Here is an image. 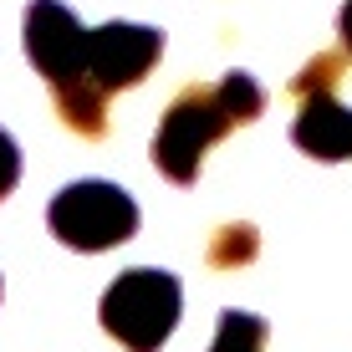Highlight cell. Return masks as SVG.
<instances>
[{"label":"cell","mask_w":352,"mask_h":352,"mask_svg":"<svg viewBox=\"0 0 352 352\" xmlns=\"http://www.w3.org/2000/svg\"><path fill=\"white\" fill-rule=\"evenodd\" d=\"M179 281L153 265H133L102 291V332L118 337L128 352H159L179 327Z\"/></svg>","instance_id":"cell-2"},{"label":"cell","mask_w":352,"mask_h":352,"mask_svg":"<svg viewBox=\"0 0 352 352\" xmlns=\"http://www.w3.org/2000/svg\"><path fill=\"white\" fill-rule=\"evenodd\" d=\"M337 77H342V56H337V52H322V56H311V62H307V72H296V77H291V92H296V97L332 92Z\"/></svg>","instance_id":"cell-9"},{"label":"cell","mask_w":352,"mask_h":352,"mask_svg":"<svg viewBox=\"0 0 352 352\" xmlns=\"http://www.w3.org/2000/svg\"><path fill=\"white\" fill-rule=\"evenodd\" d=\"M256 250H261L256 225H225V230H214V240H210V265H220V271H230V265H250Z\"/></svg>","instance_id":"cell-8"},{"label":"cell","mask_w":352,"mask_h":352,"mask_svg":"<svg viewBox=\"0 0 352 352\" xmlns=\"http://www.w3.org/2000/svg\"><path fill=\"white\" fill-rule=\"evenodd\" d=\"M46 225H52V235L62 240V245L92 256V250H113V245H123V240H133V230H138V204L118 184H107V179H77V184H67L52 199Z\"/></svg>","instance_id":"cell-3"},{"label":"cell","mask_w":352,"mask_h":352,"mask_svg":"<svg viewBox=\"0 0 352 352\" xmlns=\"http://www.w3.org/2000/svg\"><path fill=\"white\" fill-rule=\"evenodd\" d=\"M26 56L46 77L52 97L92 87V77H87V26L72 16L62 0H31L26 6Z\"/></svg>","instance_id":"cell-4"},{"label":"cell","mask_w":352,"mask_h":352,"mask_svg":"<svg viewBox=\"0 0 352 352\" xmlns=\"http://www.w3.org/2000/svg\"><path fill=\"white\" fill-rule=\"evenodd\" d=\"M337 31H342V46H347V56H352V0L342 6V21H337Z\"/></svg>","instance_id":"cell-11"},{"label":"cell","mask_w":352,"mask_h":352,"mask_svg":"<svg viewBox=\"0 0 352 352\" xmlns=\"http://www.w3.org/2000/svg\"><path fill=\"white\" fill-rule=\"evenodd\" d=\"M16 179H21V148H16V138L0 128V199L16 189Z\"/></svg>","instance_id":"cell-10"},{"label":"cell","mask_w":352,"mask_h":352,"mask_svg":"<svg viewBox=\"0 0 352 352\" xmlns=\"http://www.w3.org/2000/svg\"><path fill=\"white\" fill-rule=\"evenodd\" d=\"M164 52V31L153 26H133V21H107V26L87 31V77L92 87H102L107 97L138 87L148 77V67Z\"/></svg>","instance_id":"cell-5"},{"label":"cell","mask_w":352,"mask_h":352,"mask_svg":"<svg viewBox=\"0 0 352 352\" xmlns=\"http://www.w3.org/2000/svg\"><path fill=\"white\" fill-rule=\"evenodd\" d=\"M261 107H265V92L245 72H225L220 82L184 87L168 102L159 133H153V164H159V174L174 179V184H194L204 153H210L230 128L256 123Z\"/></svg>","instance_id":"cell-1"},{"label":"cell","mask_w":352,"mask_h":352,"mask_svg":"<svg viewBox=\"0 0 352 352\" xmlns=\"http://www.w3.org/2000/svg\"><path fill=\"white\" fill-rule=\"evenodd\" d=\"M210 352H265V322L256 311H220V332H214Z\"/></svg>","instance_id":"cell-7"},{"label":"cell","mask_w":352,"mask_h":352,"mask_svg":"<svg viewBox=\"0 0 352 352\" xmlns=\"http://www.w3.org/2000/svg\"><path fill=\"white\" fill-rule=\"evenodd\" d=\"M291 138H296V148L311 153V159L342 164V159H352V113L332 92L301 97V113H296V123H291Z\"/></svg>","instance_id":"cell-6"}]
</instances>
